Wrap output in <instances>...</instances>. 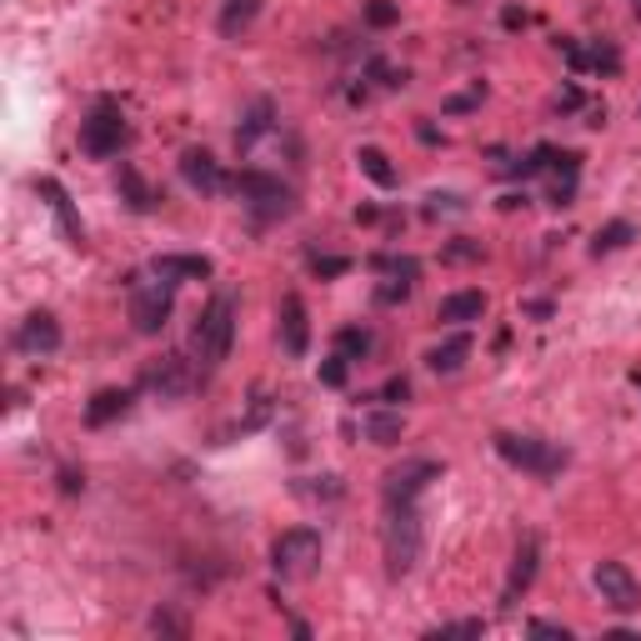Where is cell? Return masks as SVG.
Masks as SVG:
<instances>
[{"label":"cell","instance_id":"23","mask_svg":"<svg viewBox=\"0 0 641 641\" xmlns=\"http://www.w3.org/2000/svg\"><path fill=\"white\" fill-rule=\"evenodd\" d=\"M116 191H120V201H126V206H131L136 216H145V210H156V191L145 185V176L131 166V161L120 166V176H116Z\"/></svg>","mask_w":641,"mask_h":641},{"label":"cell","instance_id":"24","mask_svg":"<svg viewBox=\"0 0 641 641\" xmlns=\"http://www.w3.org/2000/svg\"><path fill=\"white\" fill-rule=\"evenodd\" d=\"M356 166L367 170V176L381 185V191H392V185L401 181V176H396V166H392V156H386L381 145H361V151H356Z\"/></svg>","mask_w":641,"mask_h":641},{"label":"cell","instance_id":"3","mask_svg":"<svg viewBox=\"0 0 641 641\" xmlns=\"http://www.w3.org/2000/svg\"><path fill=\"white\" fill-rule=\"evenodd\" d=\"M131 145V126H126V111L116 101H95L80 120V151L91 161H111Z\"/></svg>","mask_w":641,"mask_h":641},{"label":"cell","instance_id":"29","mask_svg":"<svg viewBox=\"0 0 641 641\" xmlns=\"http://www.w3.org/2000/svg\"><path fill=\"white\" fill-rule=\"evenodd\" d=\"M291 491H296V497H306V501H336L346 486H341V476L326 472V476H306V482H296Z\"/></svg>","mask_w":641,"mask_h":641},{"label":"cell","instance_id":"16","mask_svg":"<svg viewBox=\"0 0 641 641\" xmlns=\"http://www.w3.org/2000/svg\"><path fill=\"white\" fill-rule=\"evenodd\" d=\"M36 191L46 196V206L55 210V221H61V231H66V241H70V246H80V241H86V226H80L76 206H70L66 185L55 181V176H40V181H36Z\"/></svg>","mask_w":641,"mask_h":641},{"label":"cell","instance_id":"4","mask_svg":"<svg viewBox=\"0 0 641 641\" xmlns=\"http://www.w3.org/2000/svg\"><path fill=\"white\" fill-rule=\"evenodd\" d=\"M491 446H497V457L507 461V466H516V472H531V476H562V466L572 461L556 441L522 436V432H497V436H491Z\"/></svg>","mask_w":641,"mask_h":641},{"label":"cell","instance_id":"33","mask_svg":"<svg viewBox=\"0 0 641 641\" xmlns=\"http://www.w3.org/2000/svg\"><path fill=\"white\" fill-rule=\"evenodd\" d=\"M316 376H321V386H346V376H351V361H346V356H326V361H321V371H316Z\"/></svg>","mask_w":641,"mask_h":641},{"label":"cell","instance_id":"10","mask_svg":"<svg viewBox=\"0 0 641 641\" xmlns=\"http://www.w3.org/2000/svg\"><path fill=\"white\" fill-rule=\"evenodd\" d=\"M591 587H597V597H602L612 612H641V581L631 576L627 562H597L591 566Z\"/></svg>","mask_w":641,"mask_h":641},{"label":"cell","instance_id":"7","mask_svg":"<svg viewBox=\"0 0 641 641\" xmlns=\"http://www.w3.org/2000/svg\"><path fill=\"white\" fill-rule=\"evenodd\" d=\"M321 562V531L316 526H291L271 541V566L281 576H311Z\"/></svg>","mask_w":641,"mask_h":641},{"label":"cell","instance_id":"11","mask_svg":"<svg viewBox=\"0 0 641 641\" xmlns=\"http://www.w3.org/2000/svg\"><path fill=\"white\" fill-rule=\"evenodd\" d=\"M537 566H541V537L526 531V537L516 541V551H511V572H507V587H501V612H516V602H522L526 591H531V581H537Z\"/></svg>","mask_w":641,"mask_h":641},{"label":"cell","instance_id":"39","mask_svg":"<svg viewBox=\"0 0 641 641\" xmlns=\"http://www.w3.org/2000/svg\"><path fill=\"white\" fill-rule=\"evenodd\" d=\"M406 396H411V381L406 376H392L386 386H381V401H406Z\"/></svg>","mask_w":641,"mask_h":641},{"label":"cell","instance_id":"45","mask_svg":"<svg viewBox=\"0 0 641 641\" xmlns=\"http://www.w3.org/2000/svg\"><path fill=\"white\" fill-rule=\"evenodd\" d=\"M522 311H526V316H541V321H547V316H551V302H526Z\"/></svg>","mask_w":641,"mask_h":641},{"label":"cell","instance_id":"40","mask_svg":"<svg viewBox=\"0 0 641 641\" xmlns=\"http://www.w3.org/2000/svg\"><path fill=\"white\" fill-rule=\"evenodd\" d=\"M526 631H531V637H572V627H562V621H531V627H526Z\"/></svg>","mask_w":641,"mask_h":641},{"label":"cell","instance_id":"6","mask_svg":"<svg viewBox=\"0 0 641 641\" xmlns=\"http://www.w3.org/2000/svg\"><path fill=\"white\" fill-rule=\"evenodd\" d=\"M141 386L151 396H161V401H181V396H191L201 386V371H196L191 356L170 351V356H161V361H145Z\"/></svg>","mask_w":641,"mask_h":641},{"label":"cell","instance_id":"30","mask_svg":"<svg viewBox=\"0 0 641 641\" xmlns=\"http://www.w3.org/2000/svg\"><path fill=\"white\" fill-rule=\"evenodd\" d=\"M361 21H367L371 30H392L396 21H401V11H396L392 0H367V5H361Z\"/></svg>","mask_w":641,"mask_h":641},{"label":"cell","instance_id":"12","mask_svg":"<svg viewBox=\"0 0 641 641\" xmlns=\"http://www.w3.org/2000/svg\"><path fill=\"white\" fill-rule=\"evenodd\" d=\"M275 321H281V351H286V356H306V351H311V321H306V302L296 296V291L281 296Z\"/></svg>","mask_w":641,"mask_h":641},{"label":"cell","instance_id":"42","mask_svg":"<svg viewBox=\"0 0 641 641\" xmlns=\"http://www.w3.org/2000/svg\"><path fill=\"white\" fill-rule=\"evenodd\" d=\"M556 111H581V91H576V86H566V91L556 95Z\"/></svg>","mask_w":641,"mask_h":641},{"label":"cell","instance_id":"15","mask_svg":"<svg viewBox=\"0 0 641 641\" xmlns=\"http://www.w3.org/2000/svg\"><path fill=\"white\" fill-rule=\"evenodd\" d=\"M15 346L26 356H55L61 351V321L51 311H30L21 321V331H15Z\"/></svg>","mask_w":641,"mask_h":641},{"label":"cell","instance_id":"28","mask_svg":"<svg viewBox=\"0 0 641 641\" xmlns=\"http://www.w3.org/2000/svg\"><path fill=\"white\" fill-rule=\"evenodd\" d=\"M371 346H376V336H371L367 326H341L336 331V351L346 356V361H367Z\"/></svg>","mask_w":641,"mask_h":641},{"label":"cell","instance_id":"25","mask_svg":"<svg viewBox=\"0 0 641 641\" xmlns=\"http://www.w3.org/2000/svg\"><path fill=\"white\" fill-rule=\"evenodd\" d=\"M261 15V0H226L221 5V36H246L251 30V21Z\"/></svg>","mask_w":641,"mask_h":641},{"label":"cell","instance_id":"19","mask_svg":"<svg viewBox=\"0 0 641 641\" xmlns=\"http://www.w3.org/2000/svg\"><path fill=\"white\" fill-rule=\"evenodd\" d=\"M275 126V105L266 101V95H256V101L246 105V116H241V126H236V151H251V145L261 141L266 131Z\"/></svg>","mask_w":641,"mask_h":641},{"label":"cell","instance_id":"21","mask_svg":"<svg viewBox=\"0 0 641 641\" xmlns=\"http://www.w3.org/2000/svg\"><path fill=\"white\" fill-rule=\"evenodd\" d=\"M466 356H472V336H466V331H457V336H446L441 346H432V351H426V367H432L436 376H451V371L466 367Z\"/></svg>","mask_w":641,"mask_h":641},{"label":"cell","instance_id":"35","mask_svg":"<svg viewBox=\"0 0 641 641\" xmlns=\"http://www.w3.org/2000/svg\"><path fill=\"white\" fill-rule=\"evenodd\" d=\"M446 261H482V241H466V236H457V241H446V251H441Z\"/></svg>","mask_w":641,"mask_h":641},{"label":"cell","instance_id":"26","mask_svg":"<svg viewBox=\"0 0 641 641\" xmlns=\"http://www.w3.org/2000/svg\"><path fill=\"white\" fill-rule=\"evenodd\" d=\"M637 241V226L631 221H606L597 236H591V256H612V251H621V246H631Z\"/></svg>","mask_w":641,"mask_h":641},{"label":"cell","instance_id":"34","mask_svg":"<svg viewBox=\"0 0 641 641\" xmlns=\"http://www.w3.org/2000/svg\"><path fill=\"white\" fill-rule=\"evenodd\" d=\"M266 421H271V396H266V392H256V396H251V416L241 421V436H246V432H256V426H266Z\"/></svg>","mask_w":641,"mask_h":641},{"label":"cell","instance_id":"27","mask_svg":"<svg viewBox=\"0 0 641 641\" xmlns=\"http://www.w3.org/2000/svg\"><path fill=\"white\" fill-rule=\"evenodd\" d=\"M371 271L396 275V281H416L421 261H416V256H401V251H376V256H371Z\"/></svg>","mask_w":641,"mask_h":641},{"label":"cell","instance_id":"17","mask_svg":"<svg viewBox=\"0 0 641 641\" xmlns=\"http://www.w3.org/2000/svg\"><path fill=\"white\" fill-rule=\"evenodd\" d=\"M131 401H136V392H126V386H101L86 401V426H111V421H120L131 411Z\"/></svg>","mask_w":641,"mask_h":641},{"label":"cell","instance_id":"36","mask_svg":"<svg viewBox=\"0 0 641 641\" xmlns=\"http://www.w3.org/2000/svg\"><path fill=\"white\" fill-rule=\"evenodd\" d=\"M411 286H416V281H396V275H386V286H376V302L381 306H396V302L411 296Z\"/></svg>","mask_w":641,"mask_h":641},{"label":"cell","instance_id":"8","mask_svg":"<svg viewBox=\"0 0 641 641\" xmlns=\"http://www.w3.org/2000/svg\"><path fill=\"white\" fill-rule=\"evenodd\" d=\"M170 311H176V281H166V275H156V281H145V286L131 291V326L141 336H161Z\"/></svg>","mask_w":641,"mask_h":641},{"label":"cell","instance_id":"44","mask_svg":"<svg viewBox=\"0 0 641 641\" xmlns=\"http://www.w3.org/2000/svg\"><path fill=\"white\" fill-rule=\"evenodd\" d=\"M476 101H482V91H472V95H451V101H446V111H472Z\"/></svg>","mask_w":641,"mask_h":641},{"label":"cell","instance_id":"38","mask_svg":"<svg viewBox=\"0 0 641 641\" xmlns=\"http://www.w3.org/2000/svg\"><path fill=\"white\" fill-rule=\"evenodd\" d=\"M151 631H170V637H185V621H181V616H170V612H156V616H151Z\"/></svg>","mask_w":641,"mask_h":641},{"label":"cell","instance_id":"31","mask_svg":"<svg viewBox=\"0 0 641 641\" xmlns=\"http://www.w3.org/2000/svg\"><path fill=\"white\" fill-rule=\"evenodd\" d=\"M306 266H311V275H321V281H336V275L351 271V256H321V251H311Z\"/></svg>","mask_w":641,"mask_h":641},{"label":"cell","instance_id":"41","mask_svg":"<svg viewBox=\"0 0 641 641\" xmlns=\"http://www.w3.org/2000/svg\"><path fill=\"white\" fill-rule=\"evenodd\" d=\"M526 21H531V15H526V11H522V5H507V11H501V26H507V30L526 26Z\"/></svg>","mask_w":641,"mask_h":641},{"label":"cell","instance_id":"32","mask_svg":"<svg viewBox=\"0 0 641 641\" xmlns=\"http://www.w3.org/2000/svg\"><path fill=\"white\" fill-rule=\"evenodd\" d=\"M426 216H432V221H441V216H461V210H466V201L457 196V191H432V196H426Z\"/></svg>","mask_w":641,"mask_h":641},{"label":"cell","instance_id":"43","mask_svg":"<svg viewBox=\"0 0 641 641\" xmlns=\"http://www.w3.org/2000/svg\"><path fill=\"white\" fill-rule=\"evenodd\" d=\"M80 486H86V476H80V472H70V466H66V472H61V491H66V497H76Z\"/></svg>","mask_w":641,"mask_h":641},{"label":"cell","instance_id":"37","mask_svg":"<svg viewBox=\"0 0 641 641\" xmlns=\"http://www.w3.org/2000/svg\"><path fill=\"white\" fill-rule=\"evenodd\" d=\"M426 637H482V621H446V627H436V631H426Z\"/></svg>","mask_w":641,"mask_h":641},{"label":"cell","instance_id":"5","mask_svg":"<svg viewBox=\"0 0 641 641\" xmlns=\"http://www.w3.org/2000/svg\"><path fill=\"white\" fill-rule=\"evenodd\" d=\"M231 191L246 201V210L256 221H281V216L296 210L291 185H281V176H271V170H241L236 181H231Z\"/></svg>","mask_w":641,"mask_h":641},{"label":"cell","instance_id":"13","mask_svg":"<svg viewBox=\"0 0 641 641\" xmlns=\"http://www.w3.org/2000/svg\"><path fill=\"white\" fill-rule=\"evenodd\" d=\"M556 46H562L572 70H597V76H616V70H621V51H616L612 40H591V46H581V40H556Z\"/></svg>","mask_w":641,"mask_h":641},{"label":"cell","instance_id":"2","mask_svg":"<svg viewBox=\"0 0 641 641\" xmlns=\"http://www.w3.org/2000/svg\"><path fill=\"white\" fill-rule=\"evenodd\" d=\"M426 551V526L416 507H386V572L411 576Z\"/></svg>","mask_w":641,"mask_h":641},{"label":"cell","instance_id":"9","mask_svg":"<svg viewBox=\"0 0 641 641\" xmlns=\"http://www.w3.org/2000/svg\"><path fill=\"white\" fill-rule=\"evenodd\" d=\"M432 482H441V466L426 457H411L401 461L396 472H386V482H381V497H386V507H416L421 491Z\"/></svg>","mask_w":641,"mask_h":641},{"label":"cell","instance_id":"22","mask_svg":"<svg viewBox=\"0 0 641 641\" xmlns=\"http://www.w3.org/2000/svg\"><path fill=\"white\" fill-rule=\"evenodd\" d=\"M216 271L210 256H156L151 261V275H166V281H206Z\"/></svg>","mask_w":641,"mask_h":641},{"label":"cell","instance_id":"18","mask_svg":"<svg viewBox=\"0 0 641 641\" xmlns=\"http://www.w3.org/2000/svg\"><path fill=\"white\" fill-rule=\"evenodd\" d=\"M436 316H441L446 326H472V321L486 316V296L482 291H451V296L436 306Z\"/></svg>","mask_w":641,"mask_h":641},{"label":"cell","instance_id":"1","mask_svg":"<svg viewBox=\"0 0 641 641\" xmlns=\"http://www.w3.org/2000/svg\"><path fill=\"white\" fill-rule=\"evenodd\" d=\"M231 341H236V296L231 291H216L210 306L196 316V326H191V351L206 371H216L231 356Z\"/></svg>","mask_w":641,"mask_h":641},{"label":"cell","instance_id":"47","mask_svg":"<svg viewBox=\"0 0 641 641\" xmlns=\"http://www.w3.org/2000/svg\"><path fill=\"white\" fill-rule=\"evenodd\" d=\"M631 11H637V15H641V0H631Z\"/></svg>","mask_w":641,"mask_h":641},{"label":"cell","instance_id":"14","mask_svg":"<svg viewBox=\"0 0 641 641\" xmlns=\"http://www.w3.org/2000/svg\"><path fill=\"white\" fill-rule=\"evenodd\" d=\"M181 181L191 185V191H201V196H216V191H226V170L221 161L210 156V151H201V145H191V151H181Z\"/></svg>","mask_w":641,"mask_h":641},{"label":"cell","instance_id":"46","mask_svg":"<svg viewBox=\"0 0 641 641\" xmlns=\"http://www.w3.org/2000/svg\"><path fill=\"white\" fill-rule=\"evenodd\" d=\"M631 386H637V392H641V367H637V371H631Z\"/></svg>","mask_w":641,"mask_h":641},{"label":"cell","instance_id":"20","mask_svg":"<svg viewBox=\"0 0 641 641\" xmlns=\"http://www.w3.org/2000/svg\"><path fill=\"white\" fill-rule=\"evenodd\" d=\"M361 436H367L371 446H396L406 436V416H401V411H386V406H376V411H367V416H361Z\"/></svg>","mask_w":641,"mask_h":641}]
</instances>
